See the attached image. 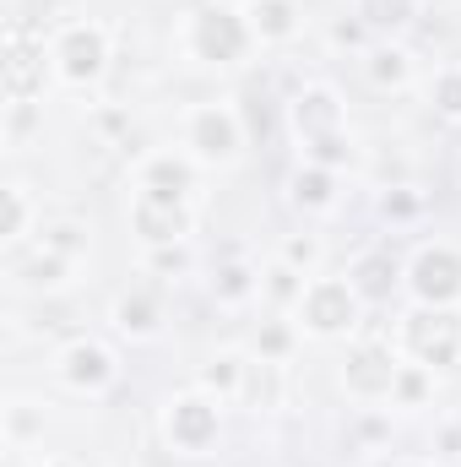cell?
I'll list each match as a JSON object with an SVG mask.
<instances>
[{"label": "cell", "instance_id": "6da1fadb", "mask_svg": "<svg viewBox=\"0 0 461 467\" xmlns=\"http://www.w3.org/2000/svg\"><path fill=\"white\" fill-rule=\"evenodd\" d=\"M358 316H364V299L347 283V272L343 277H310L304 299L293 310V327L310 337H347V332H358Z\"/></svg>", "mask_w": 461, "mask_h": 467}, {"label": "cell", "instance_id": "7a4b0ae2", "mask_svg": "<svg viewBox=\"0 0 461 467\" xmlns=\"http://www.w3.org/2000/svg\"><path fill=\"white\" fill-rule=\"evenodd\" d=\"M250 22H244V11H233V5H201V11H190V22H185V49L201 60V66H239L244 55H250Z\"/></svg>", "mask_w": 461, "mask_h": 467}, {"label": "cell", "instance_id": "3957f363", "mask_svg": "<svg viewBox=\"0 0 461 467\" xmlns=\"http://www.w3.org/2000/svg\"><path fill=\"white\" fill-rule=\"evenodd\" d=\"M49 66L66 88H93L109 71V27L104 22H66L49 44Z\"/></svg>", "mask_w": 461, "mask_h": 467}, {"label": "cell", "instance_id": "277c9868", "mask_svg": "<svg viewBox=\"0 0 461 467\" xmlns=\"http://www.w3.org/2000/svg\"><path fill=\"white\" fill-rule=\"evenodd\" d=\"M185 147H190V158L196 163H207V169H229L239 163V152H244V119L233 104H196L190 115H185Z\"/></svg>", "mask_w": 461, "mask_h": 467}, {"label": "cell", "instance_id": "5b68a950", "mask_svg": "<svg viewBox=\"0 0 461 467\" xmlns=\"http://www.w3.org/2000/svg\"><path fill=\"white\" fill-rule=\"evenodd\" d=\"M218 413H223L218 397H207V391H179V397L163 408V435H169V446L185 451V457H207V451L218 446Z\"/></svg>", "mask_w": 461, "mask_h": 467}, {"label": "cell", "instance_id": "8992f818", "mask_svg": "<svg viewBox=\"0 0 461 467\" xmlns=\"http://www.w3.org/2000/svg\"><path fill=\"white\" fill-rule=\"evenodd\" d=\"M407 288L429 310H456L461 305V250L456 244H424L407 261Z\"/></svg>", "mask_w": 461, "mask_h": 467}, {"label": "cell", "instance_id": "52a82bcc", "mask_svg": "<svg viewBox=\"0 0 461 467\" xmlns=\"http://www.w3.org/2000/svg\"><path fill=\"white\" fill-rule=\"evenodd\" d=\"M402 348H407L413 364H429V369L456 364V353H461V316H456V310H429V305H418V310L402 321Z\"/></svg>", "mask_w": 461, "mask_h": 467}, {"label": "cell", "instance_id": "ba28073f", "mask_svg": "<svg viewBox=\"0 0 461 467\" xmlns=\"http://www.w3.org/2000/svg\"><path fill=\"white\" fill-rule=\"evenodd\" d=\"M55 375H60L71 391H82V397H104V391L115 386L119 364H115V353L104 348V343L77 337V343H66V348H60V358H55Z\"/></svg>", "mask_w": 461, "mask_h": 467}, {"label": "cell", "instance_id": "9c48e42d", "mask_svg": "<svg viewBox=\"0 0 461 467\" xmlns=\"http://www.w3.org/2000/svg\"><path fill=\"white\" fill-rule=\"evenodd\" d=\"M288 119H293V136H299L304 147H315V141L343 136V130H347L343 99H337V88H326V82L299 88V93H293V104H288Z\"/></svg>", "mask_w": 461, "mask_h": 467}, {"label": "cell", "instance_id": "30bf717a", "mask_svg": "<svg viewBox=\"0 0 461 467\" xmlns=\"http://www.w3.org/2000/svg\"><path fill=\"white\" fill-rule=\"evenodd\" d=\"M396 369L402 358L385 348V343H358L343 364V386L358 402H391V386H396Z\"/></svg>", "mask_w": 461, "mask_h": 467}, {"label": "cell", "instance_id": "8fae6325", "mask_svg": "<svg viewBox=\"0 0 461 467\" xmlns=\"http://www.w3.org/2000/svg\"><path fill=\"white\" fill-rule=\"evenodd\" d=\"M130 229H136V239H141L147 250H158V244L190 239L196 218H190V202H158V196L136 191V202H130Z\"/></svg>", "mask_w": 461, "mask_h": 467}, {"label": "cell", "instance_id": "7c38bea8", "mask_svg": "<svg viewBox=\"0 0 461 467\" xmlns=\"http://www.w3.org/2000/svg\"><path fill=\"white\" fill-rule=\"evenodd\" d=\"M44 93V38H33V27L11 22V44H5V99L11 104H33Z\"/></svg>", "mask_w": 461, "mask_h": 467}, {"label": "cell", "instance_id": "4fadbf2b", "mask_svg": "<svg viewBox=\"0 0 461 467\" xmlns=\"http://www.w3.org/2000/svg\"><path fill=\"white\" fill-rule=\"evenodd\" d=\"M136 191H147V196H158V202H190V191H196V158L152 152V158L141 163Z\"/></svg>", "mask_w": 461, "mask_h": 467}, {"label": "cell", "instance_id": "5bb4252c", "mask_svg": "<svg viewBox=\"0 0 461 467\" xmlns=\"http://www.w3.org/2000/svg\"><path fill=\"white\" fill-rule=\"evenodd\" d=\"M347 283L358 288V299H364V305H385V299L407 283V266H402L391 250H364V255L353 261Z\"/></svg>", "mask_w": 461, "mask_h": 467}, {"label": "cell", "instance_id": "9a60e30c", "mask_svg": "<svg viewBox=\"0 0 461 467\" xmlns=\"http://www.w3.org/2000/svg\"><path fill=\"white\" fill-rule=\"evenodd\" d=\"M109 321H115L119 337H130V343H152V337L163 332V305H158L152 288H130V294H119L115 305H109Z\"/></svg>", "mask_w": 461, "mask_h": 467}, {"label": "cell", "instance_id": "2e32d148", "mask_svg": "<svg viewBox=\"0 0 461 467\" xmlns=\"http://www.w3.org/2000/svg\"><path fill=\"white\" fill-rule=\"evenodd\" d=\"M244 22H250V38L255 44H293L304 33L299 0H250L244 5Z\"/></svg>", "mask_w": 461, "mask_h": 467}, {"label": "cell", "instance_id": "e0dca14e", "mask_svg": "<svg viewBox=\"0 0 461 467\" xmlns=\"http://www.w3.org/2000/svg\"><path fill=\"white\" fill-rule=\"evenodd\" d=\"M288 196H293V207H304V213H332V207H337V169L299 163L293 180H288Z\"/></svg>", "mask_w": 461, "mask_h": 467}, {"label": "cell", "instance_id": "ac0fdd59", "mask_svg": "<svg viewBox=\"0 0 461 467\" xmlns=\"http://www.w3.org/2000/svg\"><path fill=\"white\" fill-rule=\"evenodd\" d=\"M244 380H250V364H244L239 353H218V358H207V369L196 375V391H207V397L229 402V397L244 391Z\"/></svg>", "mask_w": 461, "mask_h": 467}, {"label": "cell", "instance_id": "d6986e66", "mask_svg": "<svg viewBox=\"0 0 461 467\" xmlns=\"http://www.w3.org/2000/svg\"><path fill=\"white\" fill-rule=\"evenodd\" d=\"M255 294H261V272H255V266H244V261H223V266L212 272V299H218V305L239 310V305H250Z\"/></svg>", "mask_w": 461, "mask_h": 467}, {"label": "cell", "instance_id": "ffe728a7", "mask_svg": "<svg viewBox=\"0 0 461 467\" xmlns=\"http://www.w3.org/2000/svg\"><path fill=\"white\" fill-rule=\"evenodd\" d=\"M369 82L374 88H407L413 82V55L402 44H374L369 49Z\"/></svg>", "mask_w": 461, "mask_h": 467}, {"label": "cell", "instance_id": "44dd1931", "mask_svg": "<svg viewBox=\"0 0 461 467\" xmlns=\"http://www.w3.org/2000/svg\"><path fill=\"white\" fill-rule=\"evenodd\" d=\"M304 283H310L304 272H293L288 261H271V266H266V277H261V294H266L277 310H299V299H304Z\"/></svg>", "mask_w": 461, "mask_h": 467}, {"label": "cell", "instance_id": "7402d4cb", "mask_svg": "<svg viewBox=\"0 0 461 467\" xmlns=\"http://www.w3.org/2000/svg\"><path fill=\"white\" fill-rule=\"evenodd\" d=\"M429 391H435V369H429V364L402 358L396 386H391V408H424V397H429Z\"/></svg>", "mask_w": 461, "mask_h": 467}, {"label": "cell", "instance_id": "603a6c76", "mask_svg": "<svg viewBox=\"0 0 461 467\" xmlns=\"http://www.w3.org/2000/svg\"><path fill=\"white\" fill-rule=\"evenodd\" d=\"M0 234H5V244H22L33 234V196H27L22 180L5 185V223H0Z\"/></svg>", "mask_w": 461, "mask_h": 467}, {"label": "cell", "instance_id": "cb8c5ba5", "mask_svg": "<svg viewBox=\"0 0 461 467\" xmlns=\"http://www.w3.org/2000/svg\"><path fill=\"white\" fill-rule=\"evenodd\" d=\"M429 104H435V115L461 125V66H440L435 77H429Z\"/></svg>", "mask_w": 461, "mask_h": 467}, {"label": "cell", "instance_id": "d4e9b609", "mask_svg": "<svg viewBox=\"0 0 461 467\" xmlns=\"http://www.w3.org/2000/svg\"><path fill=\"white\" fill-rule=\"evenodd\" d=\"M66 272H71V261L38 244V250H33V261L22 266V283H27V288H60V283H66Z\"/></svg>", "mask_w": 461, "mask_h": 467}, {"label": "cell", "instance_id": "484cf974", "mask_svg": "<svg viewBox=\"0 0 461 467\" xmlns=\"http://www.w3.org/2000/svg\"><path fill=\"white\" fill-rule=\"evenodd\" d=\"M33 435H44V413H33V402L11 397L5 402V441H11V451H22Z\"/></svg>", "mask_w": 461, "mask_h": 467}, {"label": "cell", "instance_id": "4316f807", "mask_svg": "<svg viewBox=\"0 0 461 467\" xmlns=\"http://www.w3.org/2000/svg\"><path fill=\"white\" fill-rule=\"evenodd\" d=\"M38 244L55 250V255H66V261H77V255L87 250V229H82V223H49V229H44V223H38Z\"/></svg>", "mask_w": 461, "mask_h": 467}, {"label": "cell", "instance_id": "83f0119b", "mask_svg": "<svg viewBox=\"0 0 461 467\" xmlns=\"http://www.w3.org/2000/svg\"><path fill=\"white\" fill-rule=\"evenodd\" d=\"M277 261H288L293 272L315 277V266H321V239H315V234H288L282 250H277Z\"/></svg>", "mask_w": 461, "mask_h": 467}, {"label": "cell", "instance_id": "f1b7e54d", "mask_svg": "<svg viewBox=\"0 0 461 467\" xmlns=\"http://www.w3.org/2000/svg\"><path fill=\"white\" fill-rule=\"evenodd\" d=\"M288 348H293V327H288V321H266V327H261V337H255L261 364H282Z\"/></svg>", "mask_w": 461, "mask_h": 467}, {"label": "cell", "instance_id": "f546056e", "mask_svg": "<svg viewBox=\"0 0 461 467\" xmlns=\"http://www.w3.org/2000/svg\"><path fill=\"white\" fill-rule=\"evenodd\" d=\"M304 163H321V169H347L353 163V136H326V141H315V147H304Z\"/></svg>", "mask_w": 461, "mask_h": 467}, {"label": "cell", "instance_id": "4dcf8cb0", "mask_svg": "<svg viewBox=\"0 0 461 467\" xmlns=\"http://www.w3.org/2000/svg\"><path fill=\"white\" fill-rule=\"evenodd\" d=\"M190 239H179V244H158V250H147V266L152 272H163V277H179V272H190Z\"/></svg>", "mask_w": 461, "mask_h": 467}, {"label": "cell", "instance_id": "1f68e13d", "mask_svg": "<svg viewBox=\"0 0 461 467\" xmlns=\"http://www.w3.org/2000/svg\"><path fill=\"white\" fill-rule=\"evenodd\" d=\"M413 11H418V0H369V5H364V22L402 27V22H413Z\"/></svg>", "mask_w": 461, "mask_h": 467}, {"label": "cell", "instance_id": "d6a6232c", "mask_svg": "<svg viewBox=\"0 0 461 467\" xmlns=\"http://www.w3.org/2000/svg\"><path fill=\"white\" fill-rule=\"evenodd\" d=\"M380 213H385L391 223H413V218L424 213V196H418V191H391V196L380 202Z\"/></svg>", "mask_w": 461, "mask_h": 467}, {"label": "cell", "instance_id": "836d02e7", "mask_svg": "<svg viewBox=\"0 0 461 467\" xmlns=\"http://www.w3.org/2000/svg\"><path fill=\"white\" fill-rule=\"evenodd\" d=\"M364 38H369V22H364V16H343V22H332V44H343V49H364Z\"/></svg>", "mask_w": 461, "mask_h": 467}, {"label": "cell", "instance_id": "e575fe53", "mask_svg": "<svg viewBox=\"0 0 461 467\" xmlns=\"http://www.w3.org/2000/svg\"><path fill=\"white\" fill-rule=\"evenodd\" d=\"M440 451H446V457H461V424H446V430H440Z\"/></svg>", "mask_w": 461, "mask_h": 467}, {"label": "cell", "instance_id": "d590c367", "mask_svg": "<svg viewBox=\"0 0 461 467\" xmlns=\"http://www.w3.org/2000/svg\"><path fill=\"white\" fill-rule=\"evenodd\" d=\"M374 467H435V462H418V457H385V462H374Z\"/></svg>", "mask_w": 461, "mask_h": 467}, {"label": "cell", "instance_id": "8d00e7d4", "mask_svg": "<svg viewBox=\"0 0 461 467\" xmlns=\"http://www.w3.org/2000/svg\"><path fill=\"white\" fill-rule=\"evenodd\" d=\"M38 467H71V462H60V457H49V462H38Z\"/></svg>", "mask_w": 461, "mask_h": 467}, {"label": "cell", "instance_id": "74e56055", "mask_svg": "<svg viewBox=\"0 0 461 467\" xmlns=\"http://www.w3.org/2000/svg\"><path fill=\"white\" fill-rule=\"evenodd\" d=\"M456 174H461V163H456Z\"/></svg>", "mask_w": 461, "mask_h": 467}]
</instances>
